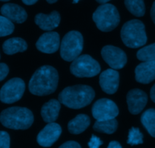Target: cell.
Returning a JSON list of instances; mask_svg holds the SVG:
<instances>
[{"label":"cell","instance_id":"obj_24","mask_svg":"<svg viewBox=\"0 0 155 148\" xmlns=\"http://www.w3.org/2000/svg\"><path fill=\"white\" fill-rule=\"evenodd\" d=\"M137 58L143 62L155 60V43L139 49L137 53Z\"/></svg>","mask_w":155,"mask_h":148},{"label":"cell","instance_id":"obj_5","mask_svg":"<svg viewBox=\"0 0 155 148\" xmlns=\"http://www.w3.org/2000/svg\"><path fill=\"white\" fill-rule=\"evenodd\" d=\"M93 20L99 30L109 32L118 26L120 21L118 10L112 4H102L93 14Z\"/></svg>","mask_w":155,"mask_h":148},{"label":"cell","instance_id":"obj_36","mask_svg":"<svg viewBox=\"0 0 155 148\" xmlns=\"http://www.w3.org/2000/svg\"><path fill=\"white\" fill-rule=\"evenodd\" d=\"M58 0H47V2H49V3L52 4V3H55V2H57Z\"/></svg>","mask_w":155,"mask_h":148},{"label":"cell","instance_id":"obj_19","mask_svg":"<svg viewBox=\"0 0 155 148\" xmlns=\"http://www.w3.org/2000/svg\"><path fill=\"white\" fill-rule=\"evenodd\" d=\"M90 118L84 114L78 115L68 124V129L71 134H79L85 131L90 125Z\"/></svg>","mask_w":155,"mask_h":148},{"label":"cell","instance_id":"obj_15","mask_svg":"<svg viewBox=\"0 0 155 148\" xmlns=\"http://www.w3.org/2000/svg\"><path fill=\"white\" fill-rule=\"evenodd\" d=\"M135 79L141 84H149L155 80V60L139 64L135 68Z\"/></svg>","mask_w":155,"mask_h":148},{"label":"cell","instance_id":"obj_17","mask_svg":"<svg viewBox=\"0 0 155 148\" xmlns=\"http://www.w3.org/2000/svg\"><path fill=\"white\" fill-rule=\"evenodd\" d=\"M35 23L44 31H52L59 26L60 23V15L56 11L52 12L49 15L40 13L35 16Z\"/></svg>","mask_w":155,"mask_h":148},{"label":"cell","instance_id":"obj_28","mask_svg":"<svg viewBox=\"0 0 155 148\" xmlns=\"http://www.w3.org/2000/svg\"><path fill=\"white\" fill-rule=\"evenodd\" d=\"M103 144V141L98 137L95 135H92L90 141L88 142L89 148H100V146Z\"/></svg>","mask_w":155,"mask_h":148},{"label":"cell","instance_id":"obj_26","mask_svg":"<svg viewBox=\"0 0 155 148\" xmlns=\"http://www.w3.org/2000/svg\"><path fill=\"white\" fill-rule=\"evenodd\" d=\"M127 143L128 144L132 145V146L141 144L143 143V134L138 128L132 127L129 130Z\"/></svg>","mask_w":155,"mask_h":148},{"label":"cell","instance_id":"obj_25","mask_svg":"<svg viewBox=\"0 0 155 148\" xmlns=\"http://www.w3.org/2000/svg\"><path fill=\"white\" fill-rule=\"evenodd\" d=\"M14 24L4 16H0V37L10 35L14 31Z\"/></svg>","mask_w":155,"mask_h":148},{"label":"cell","instance_id":"obj_4","mask_svg":"<svg viewBox=\"0 0 155 148\" xmlns=\"http://www.w3.org/2000/svg\"><path fill=\"white\" fill-rule=\"evenodd\" d=\"M121 38L124 44L129 48H138L147 42L144 25L141 21L131 20L124 24L121 30Z\"/></svg>","mask_w":155,"mask_h":148},{"label":"cell","instance_id":"obj_29","mask_svg":"<svg viewBox=\"0 0 155 148\" xmlns=\"http://www.w3.org/2000/svg\"><path fill=\"white\" fill-rule=\"evenodd\" d=\"M8 71H9V69L6 64L0 63V81H2L3 79L6 77Z\"/></svg>","mask_w":155,"mask_h":148},{"label":"cell","instance_id":"obj_30","mask_svg":"<svg viewBox=\"0 0 155 148\" xmlns=\"http://www.w3.org/2000/svg\"><path fill=\"white\" fill-rule=\"evenodd\" d=\"M59 148H81V146L78 143L75 141H67L64 143L63 144L61 145Z\"/></svg>","mask_w":155,"mask_h":148},{"label":"cell","instance_id":"obj_7","mask_svg":"<svg viewBox=\"0 0 155 148\" xmlns=\"http://www.w3.org/2000/svg\"><path fill=\"white\" fill-rule=\"evenodd\" d=\"M70 71L78 77H91L99 74L101 66L91 56L83 55L72 61Z\"/></svg>","mask_w":155,"mask_h":148},{"label":"cell","instance_id":"obj_16","mask_svg":"<svg viewBox=\"0 0 155 148\" xmlns=\"http://www.w3.org/2000/svg\"><path fill=\"white\" fill-rule=\"evenodd\" d=\"M2 16L8 18L12 22L21 24L26 21L28 18L26 11L20 5L13 3L5 4L1 8Z\"/></svg>","mask_w":155,"mask_h":148},{"label":"cell","instance_id":"obj_8","mask_svg":"<svg viewBox=\"0 0 155 148\" xmlns=\"http://www.w3.org/2000/svg\"><path fill=\"white\" fill-rule=\"evenodd\" d=\"M25 84L21 78L8 81L0 90V100L4 104H11L17 102L23 96Z\"/></svg>","mask_w":155,"mask_h":148},{"label":"cell","instance_id":"obj_9","mask_svg":"<svg viewBox=\"0 0 155 148\" xmlns=\"http://www.w3.org/2000/svg\"><path fill=\"white\" fill-rule=\"evenodd\" d=\"M119 114V109L113 101L109 99H100L92 107V115L97 121L115 119Z\"/></svg>","mask_w":155,"mask_h":148},{"label":"cell","instance_id":"obj_21","mask_svg":"<svg viewBox=\"0 0 155 148\" xmlns=\"http://www.w3.org/2000/svg\"><path fill=\"white\" fill-rule=\"evenodd\" d=\"M118 127V122L116 119H108V120L97 121L94 125V130L97 132L105 133L111 134L114 133Z\"/></svg>","mask_w":155,"mask_h":148},{"label":"cell","instance_id":"obj_27","mask_svg":"<svg viewBox=\"0 0 155 148\" xmlns=\"http://www.w3.org/2000/svg\"><path fill=\"white\" fill-rule=\"evenodd\" d=\"M10 147V137L6 131H0V148Z\"/></svg>","mask_w":155,"mask_h":148},{"label":"cell","instance_id":"obj_31","mask_svg":"<svg viewBox=\"0 0 155 148\" xmlns=\"http://www.w3.org/2000/svg\"><path fill=\"white\" fill-rule=\"evenodd\" d=\"M107 148H122V146L119 142L113 140L109 143V146Z\"/></svg>","mask_w":155,"mask_h":148},{"label":"cell","instance_id":"obj_32","mask_svg":"<svg viewBox=\"0 0 155 148\" xmlns=\"http://www.w3.org/2000/svg\"><path fill=\"white\" fill-rule=\"evenodd\" d=\"M150 16H151V18L153 20V23L155 24V2L153 3L151 10H150Z\"/></svg>","mask_w":155,"mask_h":148},{"label":"cell","instance_id":"obj_11","mask_svg":"<svg viewBox=\"0 0 155 148\" xmlns=\"http://www.w3.org/2000/svg\"><path fill=\"white\" fill-rule=\"evenodd\" d=\"M61 133L62 128L59 124L55 122L47 124L37 135V143L44 147H50L59 139Z\"/></svg>","mask_w":155,"mask_h":148},{"label":"cell","instance_id":"obj_35","mask_svg":"<svg viewBox=\"0 0 155 148\" xmlns=\"http://www.w3.org/2000/svg\"><path fill=\"white\" fill-rule=\"evenodd\" d=\"M96 1L101 4H105L107 2H108L109 1H110V0H96Z\"/></svg>","mask_w":155,"mask_h":148},{"label":"cell","instance_id":"obj_1","mask_svg":"<svg viewBox=\"0 0 155 148\" xmlns=\"http://www.w3.org/2000/svg\"><path fill=\"white\" fill-rule=\"evenodd\" d=\"M59 75L53 67L50 65L39 68L29 81V90L34 95L45 96L54 92L57 88Z\"/></svg>","mask_w":155,"mask_h":148},{"label":"cell","instance_id":"obj_12","mask_svg":"<svg viewBox=\"0 0 155 148\" xmlns=\"http://www.w3.org/2000/svg\"><path fill=\"white\" fill-rule=\"evenodd\" d=\"M127 104L129 112L133 115L141 113L147 102V96L139 89L131 90L127 94Z\"/></svg>","mask_w":155,"mask_h":148},{"label":"cell","instance_id":"obj_10","mask_svg":"<svg viewBox=\"0 0 155 148\" xmlns=\"http://www.w3.org/2000/svg\"><path fill=\"white\" fill-rule=\"evenodd\" d=\"M103 59L113 69H120L126 65L127 56L121 49L113 46H106L101 50Z\"/></svg>","mask_w":155,"mask_h":148},{"label":"cell","instance_id":"obj_37","mask_svg":"<svg viewBox=\"0 0 155 148\" xmlns=\"http://www.w3.org/2000/svg\"><path fill=\"white\" fill-rule=\"evenodd\" d=\"M80 0H73V3H78Z\"/></svg>","mask_w":155,"mask_h":148},{"label":"cell","instance_id":"obj_22","mask_svg":"<svg viewBox=\"0 0 155 148\" xmlns=\"http://www.w3.org/2000/svg\"><path fill=\"white\" fill-rule=\"evenodd\" d=\"M141 122L150 136L155 137V110L149 109L144 111L141 117Z\"/></svg>","mask_w":155,"mask_h":148},{"label":"cell","instance_id":"obj_23","mask_svg":"<svg viewBox=\"0 0 155 148\" xmlns=\"http://www.w3.org/2000/svg\"><path fill=\"white\" fill-rule=\"evenodd\" d=\"M126 8L135 16L142 17L145 13L144 0H125Z\"/></svg>","mask_w":155,"mask_h":148},{"label":"cell","instance_id":"obj_6","mask_svg":"<svg viewBox=\"0 0 155 148\" xmlns=\"http://www.w3.org/2000/svg\"><path fill=\"white\" fill-rule=\"evenodd\" d=\"M83 37L78 31H72L67 33L60 44V54L62 59L71 62L79 56L83 49Z\"/></svg>","mask_w":155,"mask_h":148},{"label":"cell","instance_id":"obj_18","mask_svg":"<svg viewBox=\"0 0 155 148\" xmlns=\"http://www.w3.org/2000/svg\"><path fill=\"white\" fill-rule=\"evenodd\" d=\"M61 105L60 102L56 100H50L46 103L41 108V116L44 122L47 123L54 122L59 116Z\"/></svg>","mask_w":155,"mask_h":148},{"label":"cell","instance_id":"obj_2","mask_svg":"<svg viewBox=\"0 0 155 148\" xmlns=\"http://www.w3.org/2000/svg\"><path fill=\"white\" fill-rule=\"evenodd\" d=\"M95 93L87 85H74L65 88L59 95L60 104L71 109H81L91 103Z\"/></svg>","mask_w":155,"mask_h":148},{"label":"cell","instance_id":"obj_20","mask_svg":"<svg viewBox=\"0 0 155 148\" xmlns=\"http://www.w3.org/2000/svg\"><path fill=\"white\" fill-rule=\"evenodd\" d=\"M28 49V44L23 39L13 37L4 42L2 45L3 52L7 55H13L19 52H25Z\"/></svg>","mask_w":155,"mask_h":148},{"label":"cell","instance_id":"obj_38","mask_svg":"<svg viewBox=\"0 0 155 148\" xmlns=\"http://www.w3.org/2000/svg\"><path fill=\"white\" fill-rule=\"evenodd\" d=\"M0 1H2V2H7V1H9V0H0Z\"/></svg>","mask_w":155,"mask_h":148},{"label":"cell","instance_id":"obj_3","mask_svg":"<svg viewBox=\"0 0 155 148\" xmlns=\"http://www.w3.org/2000/svg\"><path fill=\"white\" fill-rule=\"evenodd\" d=\"M0 122L8 128L25 130L32 125L34 115L31 110L25 107H10L1 113Z\"/></svg>","mask_w":155,"mask_h":148},{"label":"cell","instance_id":"obj_33","mask_svg":"<svg viewBox=\"0 0 155 148\" xmlns=\"http://www.w3.org/2000/svg\"><path fill=\"white\" fill-rule=\"evenodd\" d=\"M150 96L152 101H153V103H155V84L153 85V86L151 87V89H150Z\"/></svg>","mask_w":155,"mask_h":148},{"label":"cell","instance_id":"obj_34","mask_svg":"<svg viewBox=\"0 0 155 148\" xmlns=\"http://www.w3.org/2000/svg\"><path fill=\"white\" fill-rule=\"evenodd\" d=\"M37 1H38V0H22V2H23L25 5H34V4L36 3Z\"/></svg>","mask_w":155,"mask_h":148},{"label":"cell","instance_id":"obj_14","mask_svg":"<svg viewBox=\"0 0 155 148\" xmlns=\"http://www.w3.org/2000/svg\"><path fill=\"white\" fill-rule=\"evenodd\" d=\"M120 84V74L115 69H107L100 75V85L105 93L113 94L117 91Z\"/></svg>","mask_w":155,"mask_h":148},{"label":"cell","instance_id":"obj_13","mask_svg":"<svg viewBox=\"0 0 155 148\" xmlns=\"http://www.w3.org/2000/svg\"><path fill=\"white\" fill-rule=\"evenodd\" d=\"M60 40L56 32H47L41 35L36 43L39 51L44 53H53L59 48Z\"/></svg>","mask_w":155,"mask_h":148}]
</instances>
